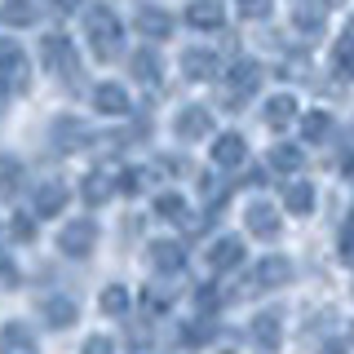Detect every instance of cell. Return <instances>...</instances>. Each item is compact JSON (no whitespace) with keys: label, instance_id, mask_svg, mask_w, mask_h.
Masks as SVG:
<instances>
[{"label":"cell","instance_id":"18","mask_svg":"<svg viewBox=\"0 0 354 354\" xmlns=\"http://www.w3.org/2000/svg\"><path fill=\"white\" fill-rule=\"evenodd\" d=\"M186 71H191V75H208V71H213L208 53H191V58H186Z\"/></svg>","mask_w":354,"mask_h":354},{"label":"cell","instance_id":"10","mask_svg":"<svg viewBox=\"0 0 354 354\" xmlns=\"http://www.w3.org/2000/svg\"><path fill=\"white\" fill-rule=\"evenodd\" d=\"M0 71H14V75H22V53H18V44L0 40Z\"/></svg>","mask_w":354,"mask_h":354},{"label":"cell","instance_id":"12","mask_svg":"<svg viewBox=\"0 0 354 354\" xmlns=\"http://www.w3.org/2000/svg\"><path fill=\"white\" fill-rule=\"evenodd\" d=\"M58 208H62V186H49V191H44V199H36V213L49 217V213H58Z\"/></svg>","mask_w":354,"mask_h":354},{"label":"cell","instance_id":"5","mask_svg":"<svg viewBox=\"0 0 354 354\" xmlns=\"http://www.w3.org/2000/svg\"><path fill=\"white\" fill-rule=\"evenodd\" d=\"M97 111H129V97H124V88H115V84H102L97 88Z\"/></svg>","mask_w":354,"mask_h":354},{"label":"cell","instance_id":"2","mask_svg":"<svg viewBox=\"0 0 354 354\" xmlns=\"http://www.w3.org/2000/svg\"><path fill=\"white\" fill-rule=\"evenodd\" d=\"M0 354H36L27 328H22V324H9L5 332H0Z\"/></svg>","mask_w":354,"mask_h":354},{"label":"cell","instance_id":"15","mask_svg":"<svg viewBox=\"0 0 354 354\" xmlns=\"http://www.w3.org/2000/svg\"><path fill=\"white\" fill-rule=\"evenodd\" d=\"M239 261V243L230 239V243H221V248H213V266L221 270V266H235Z\"/></svg>","mask_w":354,"mask_h":354},{"label":"cell","instance_id":"3","mask_svg":"<svg viewBox=\"0 0 354 354\" xmlns=\"http://www.w3.org/2000/svg\"><path fill=\"white\" fill-rule=\"evenodd\" d=\"M186 22H191V27H221V5L217 0H199V5H191Z\"/></svg>","mask_w":354,"mask_h":354},{"label":"cell","instance_id":"17","mask_svg":"<svg viewBox=\"0 0 354 354\" xmlns=\"http://www.w3.org/2000/svg\"><path fill=\"white\" fill-rule=\"evenodd\" d=\"M239 14L243 18H266L270 14V0H239Z\"/></svg>","mask_w":354,"mask_h":354},{"label":"cell","instance_id":"6","mask_svg":"<svg viewBox=\"0 0 354 354\" xmlns=\"http://www.w3.org/2000/svg\"><path fill=\"white\" fill-rule=\"evenodd\" d=\"M213 155H217L221 164H226V169H235V164H239V155H243V142H239V138H221L217 147H213Z\"/></svg>","mask_w":354,"mask_h":354},{"label":"cell","instance_id":"20","mask_svg":"<svg viewBox=\"0 0 354 354\" xmlns=\"http://www.w3.org/2000/svg\"><path fill=\"white\" fill-rule=\"evenodd\" d=\"M288 199H292L297 213H310V186H292V195H288Z\"/></svg>","mask_w":354,"mask_h":354},{"label":"cell","instance_id":"8","mask_svg":"<svg viewBox=\"0 0 354 354\" xmlns=\"http://www.w3.org/2000/svg\"><path fill=\"white\" fill-rule=\"evenodd\" d=\"M138 27H142V31H151L155 40H160V36H169V18H164L160 9H151V14H142V18H138Z\"/></svg>","mask_w":354,"mask_h":354},{"label":"cell","instance_id":"23","mask_svg":"<svg viewBox=\"0 0 354 354\" xmlns=\"http://www.w3.org/2000/svg\"><path fill=\"white\" fill-rule=\"evenodd\" d=\"M14 164H9V160H0V186H14Z\"/></svg>","mask_w":354,"mask_h":354},{"label":"cell","instance_id":"7","mask_svg":"<svg viewBox=\"0 0 354 354\" xmlns=\"http://www.w3.org/2000/svg\"><path fill=\"white\" fill-rule=\"evenodd\" d=\"M292 115H297V102H292V97H274V102L266 106V120H270V124H288Z\"/></svg>","mask_w":354,"mask_h":354},{"label":"cell","instance_id":"21","mask_svg":"<svg viewBox=\"0 0 354 354\" xmlns=\"http://www.w3.org/2000/svg\"><path fill=\"white\" fill-rule=\"evenodd\" d=\"M102 306L111 310V315H120V310H124V292H120V288H111V292L102 297Z\"/></svg>","mask_w":354,"mask_h":354},{"label":"cell","instance_id":"22","mask_svg":"<svg viewBox=\"0 0 354 354\" xmlns=\"http://www.w3.org/2000/svg\"><path fill=\"white\" fill-rule=\"evenodd\" d=\"M49 319H53V324H66V319H71V310H66V301H49Z\"/></svg>","mask_w":354,"mask_h":354},{"label":"cell","instance_id":"9","mask_svg":"<svg viewBox=\"0 0 354 354\" xmlns=\"http://www.w3.org/2000/svg\"><path fill=\"white\" fill-rule=\"evenodd\" d=\"M204 124H208L204 111H186V115H177V129H182L186 138H199V133H204Z\"/></svg>","mask_w":354,"mask_h":354},{"label":"cell","instance_id":"24","mask_svg":"<svg viewBox=\"0 0 354 354\" xmlns=\"http://www.w3.org/2000/svg\"><path fill=\"white\" fill-rule=\"evenodd\" d=\"M84 354H111V341H102V337H93L88 341V350Z\"/></svg>","mask_w":354,"mask_h":354},{"label":"cell","instance_id":"4","mask_svg":"<svg viewBox=\"0 0 354 354\" xmlns=\"http://www.w3.org/2000/svg\"><path fill=\"white\" fill-rule=\"evenodd\" d=\"M88 243H93V226H88V221H80V226H71L62 235V248L66 252H88Z\"/></svg>","mask_w":354,"mask_h":354},{"label":"cell","instance_id":"1","mask_svg":"<svg viewBox=\"0 0 354 354\" xmlns=\"http://www.w3.org/2000/svg\"><path fill=\"white\" fill-rule=\"evenodd\" d=\"M88 36H93V49L106 58V53L120 49V22L111 18V14H93V22H88Z\"/></svg>","mask_w":354,"mask_h":354},{"label":"cell","instance_id":"16","mask_svg":"<svg viewBox=\"0 0 354 354\" xmlns=\"http://www.w3.org/2000/svg\"><path fill=\"white\" fill-rule=\"evenodd\" d=\"M328 129H332V120H328V115H310V120H306V138H310V142L328 138Z\"/></svg>","mask_w":354,"mask_h":354},{"label":"cell","instance_id":"19","mask_svg":"<svg viewBox=\"0 0 354 354\" xmlns=\"http://www.w3.org/2000/svg\"><path fill=\"white\" fill-rule=\"evenodd\" d=\"M133 71H138V80H155V58H151V53H138Z\"/></svg>","mask_w":354,"mask_h":354},{"label":"cell","instance_id":"11","mask_svg":"<svg viewBox=\"0 0 354 354\" xmlns=\"http://www.w3.org/2000/svg\"><path fill=\"white\" fill-rule=\"evenodd\" d=\"M248 226H252V230H261V235H274V213L257 204V208L248 213Z\"/></svg>","mask_w":354,"mask_h":354},{"label":"cell","instance_id":"25","mask_svg":"<svg viewBox=\"0 0 354 354\" xmlns=\"http://www.w3.org/2000/svg\"><path fill=\"white\" fill-rule=\"evenodd\" d=\"M49 5H53V9H58V14H71V9H75V5H80V0H49Z\"/></svg>","mask_w":354,"mask_h":354},{"label":"cell","instance_id":"14","mask_svg":"<svg viewBox=\"0 0 354 354\" xmlns=\"http://www.w3.org/2000/svg\"><path fill=\"white\" fill-rule=\"evenodd\" d=\"M5 18L18 22V27H27V22H31V5H27V0H9V5H5Z\"/></svg>","mask_w":354,"mask_h":354},{"label":"cell","instance_id":"13","mask_svg":"<svg viewBox=\"0 0 354 354\" xmlns=\"http://www.w3.org/2000/svg\"><path fill=\"white\" fill-rule=\"evenodd\" d=\"M270 160H274V169H283V173H297V169H301V155L288 151V147H279V151L270 155Z\"/></svg>","mask_w":354,"mask_h":354}]
</instances>
